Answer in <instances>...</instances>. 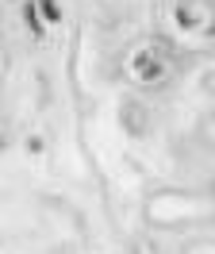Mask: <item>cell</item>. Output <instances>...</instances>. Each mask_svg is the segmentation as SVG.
Returning <instances> with one entry per match:
<instances>
[{"label":"cell","instance_id":"1","mask_svg":"<svg viewBox=\"0 0 215 254\" xmlns=\"http://www.w3.org/2000/svg\"><path fill=\"white\" fill-rule=\"evenodd\" d=\"M131 73H135L142 85H150V81H161L169 73V65L154 54V50H138L135 58H131Z\"/></svg>","mask_w":215,"mask_h":254},{"label":"cell","instance_id":"2","mask_svg":"<svg viewBox=\"0 0 215 254\" xmlns=\"http://www.w3.org/2000/svg\"><path fill=\"white\" fill-rule=\"evenodd\" d=\"M177 19H181L184 31H204V23H208V8L196 4V0H184L181 8H177Z\"/></svg>","mask_w":215,"mask_h":254}]
</instances>
